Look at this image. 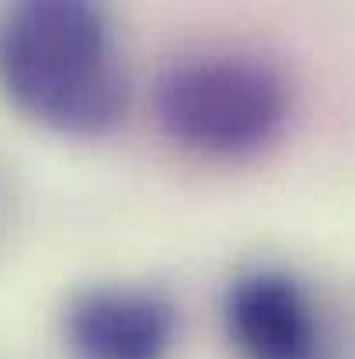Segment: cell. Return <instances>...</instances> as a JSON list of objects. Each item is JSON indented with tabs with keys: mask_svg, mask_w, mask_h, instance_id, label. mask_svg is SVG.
Masks as SVG:
<instances>
[{
	"mask_svg": "<svg viewBox=\"0 0 355 359\" xmlns=\"http://www.w3.org/2000/svg\"><path fill=\"white\" fill-rule=\"evenodd\" d=\"M0 91L32 122L109 136L129 109V77L109 18L81 0H25L0 14Z\"/></svg>",
	"mask_w": 355,
	"mask_h": 359,
	"instance_id": "1",
	"label": "cell"
},
{
	"mask_svg": "<svg viewBox=\"0 0 355 359\" xmlns=\"http://www.w3.org/2000/svg\"><path fill=\"white\" fill-rule=\"evenodd\" d=\"M160 129L202 157H251L286 122L282 77L247 56H192L167 67L153 88Z\"/></svg>",
	"mask_w": 355,
	"mask_h": 359,
	"instance_id": "2",
	"label": "cell"
},
{
	"mask_svg": "<svg viewBox=\"0 0 355 359\" xmlns=\"http://www.w3.org/2000/svg\"><path fill=\"white\" fill-rule=\"evenodd\" d=\"M74 359H167L178 339V307L153 286H91L63 311Z\"/></svg>",
	"mask_w": 355,
	"mask_h": 359,
	"instance_id": "3",
	"label": "cell"
},
{
	"mask_svg": "<svg viewBox=\"0 0 355 359\" xmlns=\"http://www.w3.org/2000/svg\"><path fill=\"white\" fill-rule=\"evenodd\" d=\"M227 335L247 359H310L317 325L300 283L279 269H254L230 283Z\"/></svg>",
	"mask_w": 355,
	"mask_h": 359,
	"instance_id": "4",
	"label": "cell"
}]
</instances>
